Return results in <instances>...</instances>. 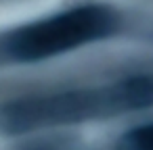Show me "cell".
Wrapping results in <instances>:
<instances>
[{
	"mask_svg": "<svg viewBox=\"0 0 153 150\" xmlns=\"http://www.w3.org/2000/svg\"><path fill=\"white\" fill-rule=\"evenodd\" d=\"M115 150H153V121L128 129L117 140Z\"/></svg>",
	"mask_w": 153,
	"mask_h": 150,
	"instance_id": "obj_3",
	"label": "cell"
},
{
	"mask_svg": "<svg viewBox=\"0 0 153 150\" xmlns=\"http://www.w3.org/2000/svg\"><path fill=\"white\" fill-rule=\"evenodd\" d=\"M117 13L103 4L80 7L0 38V56L15 63H38L80 46L105 40L117 31Z\"/></svg>",
	"mask_w": 153,
	"mask_h": 150,
	"instance_id": "obj_1",
	"label": "cell"
},
{
	"mask_svg": "<svg viewBox=\"0 0 153 150\" xmlns=\"http://www.w3.org/2000/svg\"><path fill=\"white\" fill-rule=\"evenodd\" d=\"M115 94L122 113L143 110L153 106V73L115 81Z\"/></svg>",
	"mask_w": 153,
	"mask_h": 150,
	"instance_id": "obj_2",
	"label": "cell"
}]
</instances>
